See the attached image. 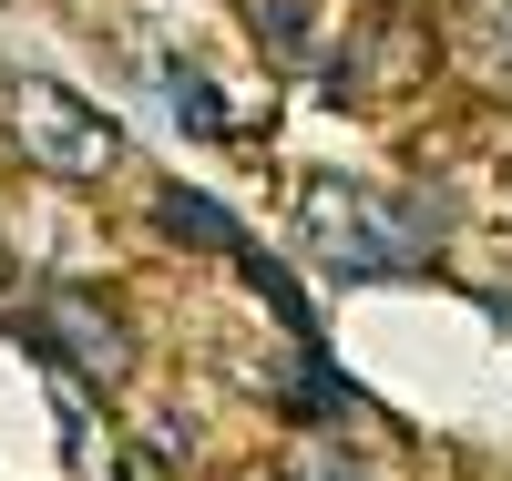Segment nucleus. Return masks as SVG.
Masks as SVG:
<instances>
[{
	"instance_id": "423d86ee",
	"label": "nucleus",
	"mask_w": 512,
	"mask_h": 481,
	"mask_svg": "<svg viewBox=\"0 0 512 481\" xmlns=\"http://www.w3.org/2000/svg\"><path fill=\"white\" fill-rule=\"evenodd\" d=\"M236 277H246L256 297H267V308H277L287 328H308V297H297V287H287V267H267V256H256V246H236Z\"/></svg>"
},
{
	"instance_id": "f03ea898",
	"label": "nucleus",
	"mask_w": 512,
	"mask_h": 481,
	"mask_svg": "<svg viewBox=\"0 0 512 481\" xmlns=\"http://www.w3.org/2000/svg\"><path fill=\"white\" fill-rule=\"evenodd\" d=\"M0 123H11L21 164L52 174V185H103L123 164V123L103 103H82L72 82H52V72H11L0 82Z\"/></svg>"
},
{
	"instance_id": "39448f33",
	"label": "nucleus",
	"mask_w": 512,
	"mask_h": 481,
	"mask_svg": "<svg viewBox=\"0 0 512 481\" xmlns=\"http://www.w3.org/2000/svg\"><path fill=\"white\" fill-rule=\"evenodd\" d=\"M277 481H379V471H369L349 441H297V451L277 461Z\"/></svg>"
},
{
	"instance_id": "20e7f679",
	"label": "nucleus",
	"mask_w": 512,
	"mask_h": 481,
	"mask_svg": "<svg viewBox=\"0 0 512 481\" xmlns=\"http://www.w3.org/2000/svg\"><path fill=\"white\" fill-rule=\"evenodd\" d=\"M154 215H164V236L195 246V256H236V246H246V236H236V215H226L216 195H195V185H164Z\"/></svg>"
},
{
	"instance_id": "f257e3e1",
	"label": "nucleus",
	"mask_w": 512,
	"mask_h": 481,
	"mask_svg": "<svg viewBox=\"0 0 512 481\" xmlns=\"http://www.w3.org/2000/svg\"><path fill=\"white\" fill-rule=\"evenodd\" d=\"M297 226H308V256L338 267V277H420L431 267V215L410 195L349 185V174H318L297 195Z\"/></svg>"
},
{
	"instance_id": "0eeeda50",
	"label": "nucleus",
	"mask_w": 512,
	"mask_h": 481,
	"mask_svg": "<svg viewBox=\"0 0 512 481\" xmlns=\"http://www.w3.org/2000/svg\"><path fill=\"white\" fill-rule=\"evenodd\" d=\"M482 41H492V62H502V82H512V0H482Z\"/></svg>"
},
{
	"instance_id": "7ed1b4c3",
	"label": "nucleus",
	"mask_w": 512,
	"mask_h": 481,
	"mask_svg": "<svg viewBox=\"0 0 512 481\" xmlns=\"http://www.w3.org/2000/svg\"><path fill=\"white\" fill-rule=\"evenodd\" d=\"M31 348L82 389H123V369H134V328H123V308L103 287H41L31 297Z\"/></svg>"
},
{
	"instance_id": "6e6552de",
	"label": "nucleus",
	"mask_w": 512,
	"mask_h": 481,
	"mask_svg": "<svg viewBox=\"0 0 512 481\" xmlns=\"http://www.w3.org/2000/svg\"><path fill=\"white\" fill-rule=\"evenodd\" d=\"M175 103H185V123H205V134H216V123H226V103H216V93H205V82H185V93H175Z\"/></svg>"
}]
</instances>
